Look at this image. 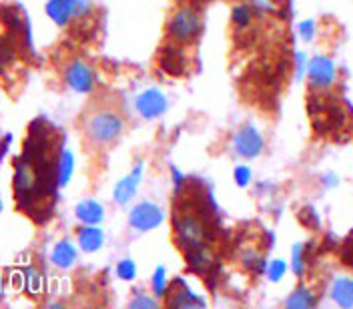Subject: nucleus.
I'll return each mask as SVG.
<instances>
[{
	"label": "nucleus",
	"instance_id": "obj_1",
	"mask_svg": "<svg viewBox=\"0 0 353 309\" xmlns=\"http://www.w3.org/2000/svg\"><path fill=\"white\" fill-rule=\"evenodd\" d=\"M59 154H54V141H50L48 127L37 121L30 127L24 151L14 159L12 177L14 199L30 217H37L43 205L50 213L46 201L54 199V187L59 185Z\"/></svg>",
	"mask_w": 353,
	"mask_h": 309
},
{
	"label": "nucleus",
	"instance_id": "obj_2",
	"mask_svg": "<svg viewBox=\"0 0 353 309\" xmlns=\"http://www.w3.org/2000/svg\"><path fill=\"white\" fill-rule=\"evenodd\" d=\"M125 129L123 114L112 107H99L92 112H88L85 119V134L90 143L109 147L119 141Z\"/></svg>",
	"mask_w": 353,
	"mask_h": 309
},
{
	"label": "nucleus",
	"instance_id": "obj_3",
	"mask_svg": "<svg viewBox=\"0 0 353 309\" xmlns=\"http://www.w3.org/2000/svg\"><path fill=\"white\" fill-rule=\"evenodd\" d=\"M173 227H175L176 243L185 253L203 247L209 239L207 221L203 219L197 211H193L191 207H181L179 211L175 209Z\"/></svg>",
	"mask_w": 353,
	"mask_h": 309
},
{
	"label": "nucleus",
	"instance_id": "obj_4",
	"mask_svg": "<svg viewBox=\"0 0 353 309\" xmlns=\"http://www.w3.org/2000/svg\"><path fill=\"white\" fill-rule=\"evenodd\" d=\"M201 28H203V21L197 10L193 8H179L171 17V21L167 22V32L171 41L176 44L193 43L199 37Z\"/></svg>",
	"mask_w": 353,
	"mask_h": 309
},
{
	"label": "nucleus",
	"instance_id": "obj_5",
	"mask_svg": "<svg viewBox=\"0 0 353 309\" xmlns=\"http://www.w3.org/2000/svg\"><path fill=\"white\" fill-rule=\"evenodd\" d=\"M161 221H163V209L151 201H143L134 205L129 215V223L137 231H151L161 225Z\"/></svg>",
	"mask_w": 353,
	"mask_h": 309
},
{
	"label": "nucleus",
	"instance_id": "obj_6",
	"mask_svg": "<svg viewBox=\"0 0 353 309\" xmlns=\"http://www.w3.org/2000/svg\"><path fill=\"white\" fill-rule=\"evenodd\" d=\"M65 81L66 85L77 92H90L94 88V72L85 61L74 59L66 65Z\"/></svg>",
	"mask_w": 353,
	"mask_h": 309
},
{
	"label": "nucleus",
	"instance_id": "obj_7",
	"mask_svg": "<svg viewBox=\"0 0 353 309\" xmlns=\"http://www.w3.org/2000/svg\"><path fill=\"white\" fill-rule=\"evenodd\" d=\"M233 145H235L237 153L241 154V157L255 159L257 154H261L265 143L261 132L257 131L255 127H251V125H245V127H241L239 131L235 132Z\"/></svg>",
	"mask_w": 353,
	"mask_h": 309
},
{
	"label": "nucleus",
	"instance_id": "obj_8",
	"mask_svg": "<svg viewBox=\"0 0 353 309\" xmlns=\"http://www.w3.org/2000/svg\"><path fill=\"white\" fill-rule=\"evenodd\" d=\"M309 83L313 88L325 90L335 83V65L327 57H315L307 66Z\"/></svg>",
	"mask_w": 353,
	"mask_h": 309
},
{
	"label": "nucleus",
	"instance_id": "obj_9",
	"mask_svg": "<svg viewBox=\"0 0 353 309\" xmlns=\"http://www.w3.org/2000/svg\"><path fill=\"white\" fill-rule=\"evenodd\" d=\"M134 107L139 110L141 117L145 119H157L167 110V97L157 90V88H149L145 92H141L134 101Z\"/></svg>",
	"mask_w": 353,
	"mask_h": 309
},
{
	"label": "nucleus",
	"instance_id": "obj_10",
	"mask_svg": "<svg viewBox=\"0 0 353 309\" xmlns=\"http://www.w3.org/2000/svg\"><path fill=\"white\" fill-rule=\"evenodd\" d=\"M141 177H143V163H137V167L132 169L131 173L127 177H123L119 183H117V187H114V201L119 203V205H127L132 197H134V193H137V189H139V185H141Z\"/></svg>",
	"mask_w": 353,
	"mask_h": 309
},
{
	"label": "nucleus",
	"instance_id": "obj_11",
	"mask_svg": "<svg viewBox=\"0 0 353 309\" xmlns=\"http://www.w3.org/2000/svg\"><path fill=\"white\" fill-rule=\"evenodd\" d=\"M173 287H175V293L167 291V295H169L167 306H171V308H205V301L199 299L197 295H193L183 279H176Z\"/></svg>",
	"mask_w": 353,
	"mask_h": 309
},
{
	"label": "nucleus",
	"instance_id": "obj_12",
	"mask_svg": "<svg viewBox=\"0 0 353 309\" xmlns=\"http://www.w3.org/2000/svg\"><path fill=\"white\" fill-rule=\"evenodd\" d=\"M74 211H77V219L85 223V225H99L101 221L105 219V207L99 201H92V199L81 201Z\"/></svg>",
	"mask_w": 353,
	"mask_h": 309
},
{
	"label": "nucleus",
	"instance_id": "obj_13",
	"mask_svg": "<svg viewBox=\"0 0 353 309\" xmlns=\"http://www.w3.org/2000/svg\"><path fill=\"white\" fill-rule=\"evenodd\" d=\"M103 243H105V233L97 225H85L83 229H79V245L83 251L94 253L103 247Z\"/></svg>",
	"mask_w": 353,
	"mask_h": 309
},
{
	"label": "nucleus",
	"instance_id": "obj_14",
	"mask_svg": "<svg viewBox=\"0 0 353 309\" xmlns=\"http://www.w3.org/2000/svg\"><path fill=\"white\" fill-rule=\"evenodd\" d=\"M187 263H189V269L195 271V273H207L213 263H215V257L213 253L207 249V245L199 247V249H193V251H187Z\"/></svg>",
	"mask_w": 353,
	"mask_h": 309
},
{
	"label": "nucleus",
	"instance_id": "obj_15",
	"mask_svg": "<svg viewBox=\"0 0 353 309\" xmlns=\"http://www.w3.org/2000/svg\"><path fill=\"white\" fill-rule=\"evenodd\" d=\"M77 255H79V251H77V247H74L72 243L59 241L57 245H54V249H52L50 261H52V265L61 267V269H68V267H72V265H74V261H77Z\"/></svg>",
	"mask_w": 353,
	"mask_h": 309
},
{
	"label": "nucleus",
	"instance_id": "obj_16",
	"mask_svg": "<svg viewBox=\"0 0 353 309\" xmlns=\"http://www.w3.org/2000/svg\"><path fill=\"white\" fill-rule=\"evenodd\" d=\"M44 10H46L48 19L54 22L57 26H66L68 22L74 19L68 0H48Z\"/></svg>",
	"mask_w": 353,
	"mask_h": 309
},
{
	"label": "nucleus",
	"instance_id": "obj_17",
	"mask_svg": "<svg viewBox=\"0 0 353 309\" xmlns=\"http://www.w3.org/2000/svg\"><path fill=\"white\" fill-rule=\"evenodd\" d=\"M331 295L337 306L353 308V279L352 277H339L331 287Z\"/></svg>",
	"mask_w": 353,
	"mask_h": 309
},
{
	"label": "nucleus",
	"instance_id": "obj_18",
	"mask_svg": "<svg viewBox=\"0 0 353 309\" xmlns=\"http://www.w3.org/2000/svg\"><path fill=\"white\" fill-rule=\"evenodd\" d=\"M161 65H163V68H165L167 72H173V74L181 72V70L185 68V57H183L181 48H176V43L167 44V46L163 48Z\"/></svg>",
	"mask_w": 353,
	"mask_h": 309
},
{
	"label": "nucleus",
	"instance_id": "obj_19",
	"mask_svg": "<svg viewBox=\"0 0 353 309\" xmlns=\"http://www.w3.org/2000/svg\"><path fill=\"white\" fill-rule=\"evenodd\" d=\"M74 173V157L68 149H63L59 154V187H66Z\"/></svg>",
	"mask_w": 353,
	"mask_h": 309
},
{
	"label": "nucleus",
	"instance_id": "obj_20",
	"mask_svg": "<svg viewBox=\"0 0 353 309\" xmlns=\"http://www.w3.org/2000/svg\"><path fill=\"white\" fill-rule=\"evenodd\" d=\"M285 306L293 309H309L315 306V297H313V293H309L305 287H301V289L293 291V295L287 299Z\"/></svg>",
	"mask_w": 353,
	"mask_h": 309
},
{
	"label": "nucleus",
	"instance_id": "obj_21",
	"mask_svg": "<svg viewBox=\"0 0 353 309\" xmlns=\"http://www.w3.org/2000/svg\"><path fill=\"white\" fill-rule=\"evenodd\" d=\"M231 21L237 28H247L251 21H253V14H251V6L249 4H237L231 12Z\"/></svg>",
	"mask_w": 353,
	"mask_h": 309
},
{
	"label": "nucleus",
	"instance_id": "obj_22",
	"mask_svg": "<svg viewBox=\"0 0 353 309\" xmlns=\"http://www.w3.org/2000/svg\"><path fill=\"white\" fill-rule=\"evenodd\" d=\"M151 286H153V291L157 297H165V295H167V291H169V281H167L165 267H157V269H154Z\"/></svg>",
	"mask_w": 353,
	"mask_h": 309
},
{
	"label": "nucleus",
	"instance_id": "obj_23",
	"mask_svg": "<svg viewBox=\"0 0 353 309\" xmlns=\"http://www.w3.org/2000/svg\"><path fill=\"white\" fill-rule=\"evenodd\" d=\"M117 275L123 279V281H132L137 277V265L132 259H121L117 265Z\"/></svg>",
	"mask_w": 353,
	"mask_h": 309
},
{
	"label": "nucleus",
	"instance_id": "obj_24",
	"mask_svg": "<svg viewBox=\"0 0 353 309\" xmlns=\"http://www.w3.org/2000/svg\"><path fill=\"white\" fill-rule=\"evenodd\" d=\"M157 306H159V301H157V299L149 297V295H145V293H141V291H134V297H132V301H131L132 309H151V308H157Z\"/></svg>",
	"mask_w": 353,
	"mask_h": 309
},
{
	"label": "nucleus",
	"instance_id": "obj_25",
	"mask_svg": "<svg viewBox=\"0 0 353 309\" xmlns=\"http://www.w3.org/2000/svg\"><path fill=\"white\" fill-rule=\"evenodd\" d=\"M287 271V263L283 259H275L271 261L269 267H267V273H269V279L271 281H281V277L285 275Z\"/></svg>",
	"mask_w": 353,
	"mask_h": 309
},
{
	"label": "nucleus",
	"instance_id": "obj_26",
	"mask_svg": "<svg viewBox=\"0 0 353 309\" xmlns=\"http://www.w3.org/2000/svg\"><path fill=\"white\" fill-rule=\"evenodd\" d=\"M235 183L239 185V187H247L249 185V181H251V169L249 167H245V165H239L237 169H235Z\"/></svg>",
	"mask_w": 353,
	"mask_h": 309
},
{
	"label": "nucleus",
	"instance_id": "obj_27",
	"mask_svg": "<svg viewBox=\"0 0 353 309\" xmlns=\"http://www.w3.org/2000/svg\"><path fill=\"white\" fill-rule=\"evenodd\" d=\"M293 271L295 273H301L303 271V257H301V247L299 245L293 249Z\"/></svg>",
	"mask_w": 353,
	"mask_h": 309
},
{
	"label": "nucleus",
	"instance_id": "obj_28",
	"mask_svg": "<svg viewBox=\"0 0 353 309\" xmlns=\"http://www.w3.org/2000/svg\"><path fill=\"white\" fill-rule=\"evenodd\" d=\"M253 8L261 10V12H273L275 10V6L269 0H253Z\"/></svg>",
	"mask_w": 353,
	"mask_h": 309
},
{
	"label": "nucleus",
	"instance_id": "obj_29",
	"mask_svg": "<svg viewBox=\"0 0 353 309\" xmlns=\"http://www.w3.org/2000/svg\"><path fill=\"white\" fill-rule=\"evenodd\" d=\"M299 30H301V34H303V39H307L311 41L313 39V22L305 21L301 26H299Z\"/></svg>",
	"mask_w": 353,
	"mask_h": 309
},
{
	"label": "nucleus",
	"instance_id": "obj_30",
	"mask_svg": "<svg viewBox=\"0 0 353 309\" xmlns=\"http://www.w3.org/2000/svg\"><path fill=\"white\" fill-rule=\"evenodd\" d=\"M303 70H305V57L299 52V54H297V77H301Z\"/></svg>",
	"mask_w": 353,
	"mask_h": 309
}]
</instances>
